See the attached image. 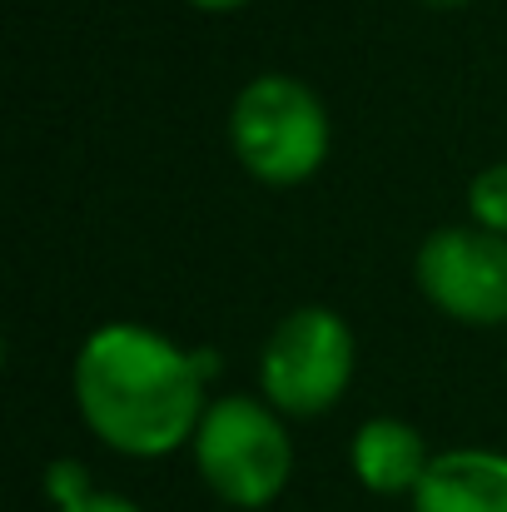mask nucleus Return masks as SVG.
<instances>
[{
	"instance_id": "2",
	"label": "nucleus",
	"mask_w": 507,
	"mask_h": 512,
	"mask_svg": "<svg viewBox=\"0 0 507 512\" xmlns=\"http://www.w3.org/2000/svg\"><path fill=\"white\" fill-rule=\"evenodd\" d=\"M239 165L264 184H304L329 155V115L294 75H259L239 90L229 115Z\"/></svg>"
},
{
	"instance_id": "3",
	"label": "nucleus",
	"mask_w": 507,
	"mask_h": 512,
	"mask_svg": "<svg viewBox=\"0 0 507 512\" xmlns=\"http://www.w3.org/2000/svg\"><path fill=\"white\" fill-rule=\"evenodd\" d=\"M194 463L224 503L269 508L289 483L294 448L274 408L254 398H219L194 433Z\"/></svg>"
},
{
	"instance_id": "9",
	"label": "nucleus",
	"mask_w": 507,
	"mask_h": 512,
	"mask_svg": "<svg viewBox=\"0 0 507 512\" xmlns=\"http://www.w3.org/2000/svg\"><path fill=\"white\" fill-rule=\"evenodd\" d=\"M45 483H50V498H55L60 508H70V503L90 498V488H85V468H80V463H55Z\"/></svg>"
},
{
	"instance_id": "12",
	"label": "nucleus",
	"mask_w": 507,
	"mask_h": 512,
	"mask_svg": "<svg viewBox=\"0 0 507 512\" xmlns=\"http://www.w3.org/2000/svg\"><path fill=\"white\" fill-rule=\"evenodd\" d=\"M423 5H433V10H453V5H463V0H423Z\"/></svg>"
},
{
	"instance_id": "1",
	"label": "nucleus",
	"mask_w": 507,
	"mask_h": 512,
	"mask_svg": "<svg viewBox=\"0 0 507 512\" xmlns=\"http://www.w3.org/2000/svg\"><path fill=\"white\" fill-rule=\"evenodd\" d=\"M209 353H179L140 324L95 329L75 358V403L100 443L130 458H165L204 423Z\"/></svg>"
},
{
	"instance_id": "10",
	"label": "nucleus",
	"mask_w": 507,
	"mask_h": 512,
	"mask_svg": "<svg viewBox=\"0 0 507 512\" xmlns=\"http://www.w3.org/2000/svg\"><path fill=\"white\" fill-rule=\"evenodd\" d=\"M60 512H140V508L130 498H115V493H90V498H80V503H70Z\"/></svg>"
},
{
	"instance_id": "7",
	"label": "nucleus",
	"mask_w": 507,
	"mask_h": 512,
	"mask_svg": "<svg viewBox=\"0 0 507 512\" xmlns=\"http://www.w3.org/2000/svg\"><path fill=\"white\" fill-rule=\"evenodd\" d=\"M428 448H423V433L413 423H398V418H368L358 433H353V473L368 493H383V498H398V493H418L423 473H428Z\"/></svg>"
},
{
	"instance_id": "6",
	"label": "nucleus",
	"mask_w": 507,
	"mask_h": 512,
	"mask_svg": "<svg viewBox=\"0 0 507 512\" xmlns=\"http://www.w3.org/2000/svg\"><path fill=\"white\" fill-rule=\"evenodd\" d=\"M413 512H507V453H438L413 493Z\"/></svg>"
},
{
	"instance_id": "11",
	"label": "nucleus",
	"mask_w": 507,
	"mask_h": 512,
	"mask_svg": "<svg viewBox=\"0 0 507 512\" xmlns=\"http://www.w3.org/2000/svg\"><path fill=\"white\" fill-rule=\"evenodd\" d=\"M189 5H199V10H209V15H224V10H239V5H249V0H189Z\"/></svg>"
},
{
	"instance_id": "4",
	"label": "nucleus",
	"mask_w": 507,
	"mask_h": 512,
	"mask_svg": "<svg viewBox=\"0 0 507 512\" xmlns=\"http://www.w3.org/2000/svg\"><path fill=\"white\" fill-rule=\"evenodd\" d=\"M353 329L338 319L334 309H299L289 314L274 339L264 348L259 378H264V398L279 413L309 418L324 413L343 398V388L353 383Z\"/></svg>"
},
{
	"instance_id": "8",
	"label": "nucleus",
	"mask_w": 507,
	"mask_h": 512,
	"mask_svg": "<svg viewBox=\"0 0 507 512\" xmlns=\"http://www.w3.org/2000/svg\"><path fill=\"white\" fill-rule=\"evenodd\" d=\"M468 209H473L478 229L507 239V165H493L468 184Z\"/></svg>"
},
{
	"instance_id": "5",
	"label": "nucleus",
	"mask_w": 507,
	"mask_h": 512,
	"mask_svg": "<svg viewBox=\"0 0 507 512\" xmlns=\"http://www.w3.org/2000/svg\"><path fill=\"white\" fill-rule=\"evenodd\" d=\"M418 289L458 324H507V239L488 229H438L418 249Z\"/></svg>"
}]
</instances>
